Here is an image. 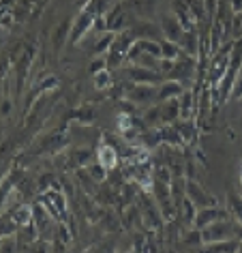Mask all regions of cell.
<instances>
[{
    "mask_svg": "<svg viewBox=\"0 0 242 253\" xmlns=\"http://www.w3.org/2000/svg\"><path fill=\"white\" fill-rule=\"evenodd\" d=\"M240 71H242V39H236L234 41L232 56H229V65L225 69V75H223L221 82L214 86L216 103H223L225 99H229V94H232V88L236 84V78H238Z\"/></svg>",
    "mask_w": 242,
    "mask_h": 253,
    "instance_id": "1",
    "label": "cell"
},
{
    "mask_svg": "<svg viewBox=\"0 0 242 253\" xmlns=\"http://www.w3.org/2000/svg\"><path fill=\"white\" fill-rule=\"evenodd\" d=\"M202 243H219V240H227V238H236V223H232L229 219L225 221H216L212 225L202 227Z\"/></svg>",
    "mask_w": 242,
    "mask_h": 253,
    "instance_id": "2",
    "label": "cell"
},
{
    "mask_svg": "<svg viewBox=\"0 0 242 253\" xmlns=\"http://www.w3.org/2000/svg\"><path fill=\"white\" fill-rule=\"evenodd\" d=\"M232 49H234V41H229L227 43V47L223 45L219 52H216V56L212 60H210V67H208V71H210V82L216 86L221 82V78L225 75V69L229 65V56H232Z\"/></svg>",
    "mask_w": 242,
    "mask_h": 253,
    "instance_id": "3",
    "label": "cell"
},
{
    "mask_svg": "<svg viewBox=\"0 0 242 253\" xmlns=\"http://www.w3.org/2000/svg\"><path fill=\"white\" fill-rule=\"evenodd\" d=\"M126 75L133 84H150V86H161L165 78L155 69H146V67H137V65H131L126 69Z\"/></svg>",
    "mask_w": 242,
    "mask_h": 253,
    "instance_id": "4",
    "label": "cell"
},
{
    "mask_svg": "<svg viewBox=\"0 0 242 253\" xmlns=\"http://www.w3.org/2000/svg\"><path fill=\"white\" fill-rule=\"evenodd\" d=\"M94 20H97V17H94L90 11L88 9H84L81 11V13L75 17L73 20V26H71V35H69V43H71V45H78L80 43V39L84 35H88L90 33V28L94 26Z\"/></svg>",
    "mask_w": 242,
    "mask_h": 253,
    "instance_id": "5",
    "label": "cell"
},
{
    "mask_svg": "<svg viewBox=\"0 0 242 253\" xmlns=\"http://www.w3.org/2000/svg\"><path fill=\"white\" fill-rule=\"evenodd\" d=\"M227 212H229V211H225V208H221V206L200 208V211H197V214H195L193 227L202 230V227L212 225V223H216V221H225V219H227Z\"/></svg>",
    "mask_w": 242,
    "mask_h": 253,
    "instance_id": "6",
    "label": "cell"
},
{
    "mask_svg": "<svg viewBox=\"0 0 242 253\" xmlns=\"http://www.w3.org/2000/svg\"><path fill=\"white\" fill-rule=\"evenodd\" d=\"M187 198L193 202L195 206H200V208H208V206H216V200L210 195L206 189H203L200 182H195V180H187Z\"/></svg>",
    "mask_w": 242,
    "mask_h": 253,
    "instance_id": "7",
    "label": "cell"
},
{
    "mask_svg": "<svg viewBox=\"0 0 242 253\" xmlns=\"http://www.w3.org/2000/svg\"><path fill=\"white\" fill-rule=\"evenodd\" d=\"M131 33H133V37H135L137 41H159V43H161L165 39L161 26H157V24H152V22H137V24H133Z\"/></svg>",
    "mask_w": 242,
    "mask_h": 253,
    "instance_id": "8",
    "label": "cell"
},
{
    "mask_svg": "<svg viewBox=\"0 0 242 253\" xmlns=\"http://www.w3.org/2000/svg\"><path fill=\"white\" fill-rule=\"evenodd\" d=\"M97 161L101 163V166H103L107 172H110V169H114L118 166V161H120V153H118V148L114 146V144L107 140H103V144H101L99 146V150H97Z\"/></svg>",
    "mask_w": 242,
    "mask_h": 253,
    "instance_id": "9",
    "label": "cell"
},
{
    "mask_svg": "<svg viewBox=\"0 0 242 253\" xmlns=\"http://www.w3.org/2000/svg\"><path fill=\"white\" fill-rule=\"evenodd\" d=\"M178 47L184 52V56H189V58H195V56L202 54V39L200 35H197V30H184L180 41H178Z\"/></svg>",
    "mask_w": 242,
    "mask_h": 253,
    "instance_id": "10",
    "label": "cell"
},
{
    "mask_svg": "<svg viewBox=\"0 0 242 253\" xmlns=\"http://www.w3.org/2000/svg\"><path fill=\"white\" fill-rule=\"evenodd\" d=\"M131 103H150V101H157V86L150 84H133V88L126 92Z\"/></svg>",
    "mask_w": 242,
    "mask_h": 253,
    "instance_id": "11",
    "label": "cell"
},
{
    "mask_svg": "<svg viewBox=\"0 0 242 253\" xmlns=\"http://www.w3.org/2000/svg\"><path fill=\"white\" fill-rule=\"evenodd\" d=\"M67 144H69V135H67V131H54V133H49L45 140H43V144L39 146V153H60L62 148H67Z\"/></svg>",
    "mask_w": 242,
    "mask_h": 253,
    "instance_id": "12",
    "label": "cell"
},
{
    "mask_svg": "<svg viewBox=\"0 0 242 253\" xmlns=\"http://www.w3.org/2000/svg\"><path fill=\"white\" fill-rule=\"evenodd\" d=\"M33 56H35V49L33 47H26L20 56V62L15 67V75H17V84H15V90L22 92L24 88V82L28 78V71H30V65H33Z\"/></svg>",
    "mask_w": 242,
    "mask_h": 253,
    "instance_id": "13",
    "label": "cell"
},
{
    "mask_svg": "<svg viewBox=\"0 0 242 253\" xmlns=\"http://www.w3.org/2000/svg\"><path fill=\"white\" fill-rule=\"evenodd\" d=\"M182 82L178 80H165L161 86L157 88V103H165L169 99H178L182 94Z\"/></svg>",
    "mask_w": 242,
    "mask_h": 253,
    "instance_id": "14",
    "label": "cell"
},
{
    "mask_svg": "<svg viewBox=\"0 0 242 253\" xmlns=\"http://www.w3.org/2000/svg\"><path fill=\"white\" fill-rule=\"evenodd\" d=\"M240 240L238 238H227L219 240V243H208L200 247V253H238Z\"/></svg>",
    "mask_w": 242,
    "mask_h": 253,
    "instance_id": "15",
    "label": "cell"
},
{
    "mask_svg": "<svg viewBox=\"0 0 242 253\" xmlns=\"http://www.w3.org/2000/svg\"><path fill=\"white\" fill-rule=\"evenodd\" d=\"M161 30H163V37L167 41H171V43H178L180 41V37H182V33H184V28L178 24V20L174 15H165V17H161Z\"/></svg>",
    "mask_w": 242,
    "mask_h": 253,
    "instance_id": "16",
    "label": "cell"
},
{
    "mask_svg": "<svg viewBox=\"0 0 242 253\" xmlns=\"http://www.w3.org/2000/svg\"><path fill=\"white\" fill-rule=\"evenodd\" d=\"M174 17L178 20V24L184 28V30H193L195 28V15L191 13V9L187 7V2L184 0H176L174 4Z\"/></svg>",
    "mask_w": 242,
    "mask_h": 253,
    "instance_id": "17",
    "label": "cell"
},
{
    "mask_svg": "<svg viewBox=\"0 0 242 253\" xmlns=\"http://www.w3.org/2000/svg\"><path fill=\"white\" fill-rule=\"evenodd\" d=\"M54 221H56V219L45 211V206H43V204H35V206H33V225L37 227V232H39V234H43L45 230H49Z\"/></svg>",
    "mask_w": 242,
    "mask_h": 253,
    "instance_id": "18",
    "label": "cell"
},
{
    "mask_svg": "<svg viewBox=\"0 0 242 253\" xmlns=\"http://www.w3.org/2000/svg\"><path fill=\"white\" fill-rule=\"evenodd\" d=\"M180 118V101L178 99H169L161 103V123L163 125H174Z\"/></svg>",
    "mask_w": 242,
    "mask_h": 253,
    "instance_id": "19",
    "label": "cell"
},
{
    "mask_svg": "<svg viewBox=\"0 0 242 253\" xmlns=\"http://www.w3.org/2000/svg\"><path fill=\"white\" fill-rule=\"evenodd\" d=\"M71 26H73V22L67 17V20H65V22H60V24H58V28L54 30V35H52V43H54V49H56V52H60V49L65 47V43H69Z\"/></svg>",
    "mask_w": 242,
    "mask_h": 253,
    "instance_id": "20",
    "label": "cell"
},
{
    "mask_svg": "<svg viewBox=\"0 0 242 253\" xmlns=\"http://www.w3.org/2000/svg\"><path fill=\"white\" fill-rule=\"evenodd\" d=\"M11 217H13V221L20 227H26L33 223V206H28V204H20V206H15L13 208V212H9Z\"/></svg>",
    "mask_w": 242,
    "mask_h": 253,
    "instance_id": "21",
    "label": "cell"
},
{
    "mask_svg": "<svg viewBox=\"0 0 242 253\" xmlns=\"http://www.w3.org/2000/svg\"><path fill=\"white\" fill-rule=\"evenodd\" d=\"M161 58L165 60H182V58H189V56H184V52L180 47H178V43H171L167 39L161 41Z\"/></svg>",
    "mask_w": 242,
    "mask_h": 253,
    "instance_id": "22",
    "label": "cell"
},
{
    "mask_svg": "<svg viewBox=\"0 0 242 253\" xmlns=\"http://www.w3.org/2000/svg\"><path fill=\"white\" fill-rule=\"evenodd\" d=\"M94 107L92 105H81L78 107V110H73L71 114V118L75 120V123H80V125H92L94 123Z\"/></svg>",
    "mask_w": 242,
    "mask_h": 253,
    "instance_id": "23",
    "label": "cell"
},
{
    "mask_svg": "<svg viewBox=\"0 0 242 253\" xmlns=\"http://www.w3.org/2000/svg\"><path fill=\"white\" fill-rule=\"evenodd\" d=\"M20 225L13 221L11 214H0V238H9V236H15Z\"/></svg>",
    "mask_w": 242,
    "mask_h": 253,
    "instance_id": "24",
    "label": "cell"
},
{
    "mask_svg": "<svg viewBox=\"0 0 242 253\" xmlns=\"http://www.w3.org/2000/svg\"><path fill=\"white\" fill-rule=\"evenodd\" d=\"M227 202H229L227 211L232 212V217L236 219V223H242V195H238L236 191H229Z\"/></svg>",
    "mask_w": 242,
    "mask_h": 253,
    "instance_id": "25",
    "label": "cell"
},
{
    "mask_svg": "<svg viewBox=\"0 0 242 253\" xmlns=\"http://www.w3.org/2000/svg\"><path fill=\"white\" fill-rule=\"evenodd\" d=\"M90 157H92L90 148H73V153H71V159L75 163V168H88L92 163Z\"/></svg>",
    "mask_w": 242,
    "mask_h": 253,
    "instance_id": "26",
    "label": "cell"
},
{
    "mask_svg": "<svg viewBox=\"0 0 242 253\" xmlns=\"http://www.w3.org/2000/svg\"><path fill=\"white\" fill-rule=\"evenodd\" d=\"M178 101H180V118L182 120H191V116H193V112H195L191 92H182L180 97H178Z\"/></svg>",
    "mask_w": 242,
    "mask_h": 253,
    "instance_id": "27",
    "label": "cell"
},
{
    "mask_svg": "<svg viewBox=\"0 0 242 253\" xmlns=\"http://www.w3.org/2000/svg\"><path fill=\"white\" fill-rule=\"evenodd\" d=\"M114 39H116V33H110V30H107V33L97 41V45H94V56H103V54L110 52L112 45H114Z\"/></svg>",
    "mask_w": 242,
    "mask_h": 253,
    "instance_id": "28",
    "label": "cell"
},
{
    "mask_svg": "<svg viewBox=\"0 0 242 253\" xmlns=\"http://www.w3.org/2000/svg\"><path fill=\"white\" fill-rule=\"evenodd\" d=\"M54 88H58V78H56V75H45V78L35 86L33 97H41V94H45L47 90H54Z\"/></svg>",
    "mask_w": 242,
    "mask_h": 253,
    "instance_id": "29",
    "label": "cell"
},
{
    "mask_svg": "<svg viewBox=\"0 0 242 253\" xmlns=\"http://www.w3.org/2000/svg\"><path fill=\"white\" fill-rule=\"evenodd\" d=\"M13 189H15V178H13V174H9L7 178L0 182V212H2L4 202H7V200H9V195L13 193Z\"/></svg>",
    "mask_w": 242,
    "mask_h": 253,
    "instance_id": "30",
    "label": "cell"
},
{
    "mask_svg": "<svg viewBox=\"0 0 242 253\" xmlns=\"http://www.w3.org/2000/svg\"><path fill=\"white\" fill-rule=\"evenodd\" d=\"M122 221H124L126 230H133L137 221L142 223V211H139L137 206H129L126 208V212H122Z\"/></svg>",
    "mask_w": 242,
    "mask_h": 253,
    "instance_id": "31",
    "label": "cell"
},
{
    "mask_svg": "<svg viewBox=\"0 0 242 253\" xmlns=\"http://www.w3.org/2000/svg\"><path fill=\"white\" fill-rule=\"evenodd\" d=\"M84 169H86V174L90 176V178H92L94 182H103V180L107 178V169H105L103 166H101L99 161H92L90 166L84 168Z\"/></svg>",
    "mask_w": 242,
    "mask_h": 253,
    "instance_id": "32",
    "label": "cell"
},
{
    "mask_svg": "<svg viewBox=\"0 0 242 253\" xmlns=\"http://www.w3.org/2000/svg\"><path fill=\"white\" fill-rule=\"evenodd\" d=\"M180 212H182L184 223H193V221H195V214H197V208H195V204H193V202H191L189 198H184L182 206H180Z\"/></svg>",
    "mask_w": 242,
    "mask_h": 253,
    "instance_id": "33",
    "label": "cell"
},
{
    "mask_svg": "<svg viewBox=\"0 0 242 253\" xmlns=\"http://www.w3.org/2000/svg\"><path fill=\"white\" fill-rule=\"evenodd\" d=\"M139 49H142L144 54H150L155 56V58H161V43L159 41H137Z\"/></svg>",
    "mask_w": 242,
    "mask_h": 253,
    "instance_id": "34",
    "label": "cell"
},
{
    "mask_svg": "<svg viewBox=\"0 0 242 253\" xmlns=\"http://www.w3.org/2000/svg\"><path fill=\"white\" fill-rule=\"evenodd\" d=\"M144 125H148V126L163 125V123H161V105H157V107H150V110L144 114Z\"/></svg>",
    "mask_w": 242,
    "mask_h": 253,
    "instance_id": "35",
    "label": "cell"
},
{
    "mask_svg": "<svg viewBox=\"0 0 242 253\" xmlns=\"http://www.w3.org/2000/svg\"><path fill=\"white\" fill-rule=\"evenodd\" d=\"M92 78H94V88H97V90H105V88H110V84H112V75L107 69L97 75H92Z\"/></svg>",
    "mask_w": 242,
    "mask_h": 253,
    "instance_id": "36",
    "label": "cell"
},
{
    "mask_svg": "<svg viewBox=\"0 0 242 253\" xmlns=\"http://www.w3.org/2000/svg\"><path fill=\"white\" fill-rule=\"evenodd\" d=\"M7 150H9V144H2V146H0V182H2L11 174L9 172V161H4V157H7Z\"/></svg>",
    "mask_w": 242,
    "mask_h": 253,
    "instance_id": "37",
    "label": "cell"
},
{
    "mask_svg": "<svg viewBox=\"0 0 242 253\" xmlns=\"http://www.w3.org/2000/svg\"><path fill=\"white\" fill-rule=\"evenodd\" d=\"M17 240H13V236L9 238H2V243H0V253H17Z\"/></svg>",
    "mask_w": 242,
    "mask_h": 253,
    "instance_id": "38",
    "label": "cell"
},
{
    "mask_svg": "<svg viewBox=\"0 0 242 253\" xmlns=\"http://www.w3.org/2000/svg\"><path fill=\"white\" fill-rule=\"evenodd\" d=\"M184 243H187V245H195V247H202V245H203V243H202V232L195 227L193 234L189 232L187 236H184Z\"/></svg>",
    "mask_w": 242,
    "mask_h": 253,
    "instance_id": "39",
    "label": "cell"
},
{
    "mask_svg": "<svg viewBox=\"0 0 242 253\" xmlns=\"http://www.w3.org/2000/svg\"><path fill=\"white\" fill-rule=\"evenodd\" d=\"M232 99H242V71L238 73V78H236V84L232 88V94H229Z\"/></svg>",
    "mask_w": 242,
    "mask_h": 253,
    "instance_id": "40",
    "label": "cell"
},
{
    "mask_svg": "<svg viewBox=\"0 0 242 253\" xmlns=\"http://www.w3.org/2000/svg\"><path fill=\"white\" fill-rule=\"evenodd\" d=\"M105 69H107L105 58H97V60H94L92 65H90V73H92V75H97V73H101V71H105Z\"/></svg>",
    "mask_w": 242,
    "mask_h": 253,
    "instance_id": "41",
    "label": "cell"
},
{
    "mask_svg": "<svg viewBox=\"0 0 242 253\" xmlns=\"http://www.w3.org/2000/svg\"><path fill=\"white\" fill-rule=\"evenodd\" d=\"M9 67H11V60H9V56H0V80H2V78H7V73H9Z\"/></svg>",
    "mask_w": 242,
    "mask_h": 253,
    "instance_id": "42",
    "label": "cell"
},
{
    "mask_svg": "<svg viewBox=\"0 0 242 253\" xmlns=\"http://www.w3.org/2000/svg\"><path fill=\"white\" fill-rule=\"evenodd\" d=\"M0 114H2V116H9L11 114V99L9 97H4L0 101Z\"/></svg>",
    "mask_w": 242,
    "mask_h": 253,
    "instance_id": "43",
    "label": "cell"
},
{
    "mask_svg": "<svg viewBox=\"0 0 242 253\" xmlns=\"http://www.w3.org/2000/svg\"><path fill=\"white\" fill-rule=\"evenodd\" d=\"M229 7L234 13H242V0H229Z\"/></svg>",
    "mask_w": 242,
    "mask_h": 253,
    "instance_id": "44",
    "label": "cell"
},
{
    "mask_svg": "<svg viewBox=\"0 0 242 253\" xmlns=\"http://www.w3.org/2000/svg\"><path fill=\"white\" fill-rule=\"evenodd\" d=\"M236 238H238L242 245V223H236Z\"/></svg>",
    "mask_w": 242,
    "mask_h": 253,
    "instance_id": "45",
    "label": "cell"
},
{
    "mask_svg": "<svg viewBox=\"0 0 242 253\" xmlns=\"http://www.w3.org/2000/svg\"><path fill=\"white\" fill-rule=\"evenodd\" d=\"M238 174H240V189H242V161H240V168H238Z\"/></svg>",
    "mask_w": 242,
    "mask_h": 253,
    "instance_id": "46",
    "label": "cell"
},
{
    "mask_svg": "<svg viewBox=\"0 0 242 253\" xmlns=\"http://www.w3.org/2000/svg\"><path fill=\"white\" fill-rule=\"evenodd\" d=\"M238 253H242V245H240V249H238Z\"/></svg>",
    "mask_w": 242,
    "mask_h": 253,
    "instance_id": "47",
    "label": "cell"
},
{
    "mask_svg": "<svg viewBox=\"0 0 242 253\" xmlns=\"http://www.w3.org/2000/svg\"><path fill=\"white\" fill-rule=\"evenodd\" d=\"M0 243H2V240H0Z\"/></svg>",
    "mask_w": 242,
    "mask_h": 253,
    "instance_id": "48",
    "label": "cell"
}]
</instances>
